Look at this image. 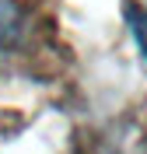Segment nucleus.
I'll use <instances>...</instances> for the list:
<instances>
[{
  "label": "nucleus",
  "mask_w": 147,
  "mask_h": 154,
  "mask_svg": "<svg viewBox=\"0 0 147 154\" xmlns=\"http://www.w3.org/2000/svg\"><path fill=\"white\" fill-rule=\"evenodd\" d=\"M130 21H133V32H137L140 49H144V56H147V18L140 14V11H133V14H130Z\"/></svg>",
  "instance_id": "nucleus-1"
}]
</instances>
